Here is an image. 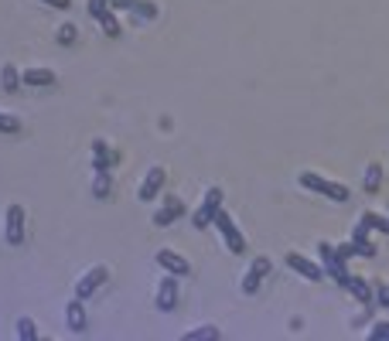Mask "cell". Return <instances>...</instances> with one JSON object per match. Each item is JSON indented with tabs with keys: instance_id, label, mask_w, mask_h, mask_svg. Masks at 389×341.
<instances>
[{
	"instance_id": "8992f818",
	"label": "cell",
	"mask_w": 389,
	"mask_h": 341,
	"mask_svg": "<svg viewBox=\"0 0 389 341\" xmlns=\"http://www.w3.org/2000/svg\"><path fill=\"white\" fill-rule=\"evenodd\" d=\"M283 263L291 266V270H294L297 277H304V280H308V283H321V280L328 277V273H325V266H321V263H314V260H308L304 253H287V256H283Z\"/></svg>"
},
{
	"instance_id": "ffe728a7",
	"label": "cell",
	"mask_w": 389,
	"mask_h": 341,
	"mask_svg": "<svg viewBox=\"0 0 389 341\" xmlns=\"http://www.w3.org/2000/svg\"><path fill=\"white\" fill-rule=\"evenodd\" d=\"M93 198H99V202H106L109 195H113V174L109 170H96V178H93Z\"/></svg>"
},
{
	"instance_id": "4dcf8cb0",
	"label": "cell",
	"mask_w": 389,
	"mask_h": 341,
	"mask_svg": "<svg viewBox=\"0 0 389 341\" xmlns=\"http://www.w3.org/2000/svg\"><path fill=\"white\" fill-rule=\"evenodd\" d=\"M335 249L342 253L345 260H352V256H358V253H355V243H352V239H348V243H342V246H335Z\"/></svg>"
},
{
	"instance_id": "ac0fdd59",
	"label": "cell",
	"mask_w": 389,
	"mask_h": 341,
	"mask_svg": "<svg viewBox=\"0 0 389 341\" xmlns=\"http://www.w3.org/2000/svg\"><path fill=\"white\" fill-rule=\"evenodd\" d=\"M24 82H21V72H17V65L14 62H4L0 65V89L4 93H17Z\"/></svg>"
},
{
	"instance_id": "9a60e30c",
	"label": "cell",
	"mask_w": 389,
	"mask_h": 341,
	"mask_svg": "<svg viewBox=\"0 0 389 341\" xmlns=\"http://www.w3.org/2000/svg\"><path fill=\"white\" fill-rule=\"evenodd\" d=\"M345 290H348V294H352V300H358L362 307H373V304H375V294H373V283H369V280L348 277Z\"/></svg>"
},
{
	"instance_id": "7c38bea8",
	"label": "cell",
	"mask_w": 389,
	"mask_h": 341,
	"mask_svg": "<svg viewBox=\"0 0 389 341\" xmlns=\"http://www.w3.org/2000/svg\"><path fill=\"white\" fill-rule=\"evenodd\" d=\"M154 307L157 310H164V314H171L174 307H178V277H168L157 283V290H154Z\"/></svg>"
},
{
	"instance_id": "7a4b0ae2",
	"label": "cell",
	"mask_w": 389,
	"mask_h": 341,
	"mask_svg": "<svg viewBox=\"0 0 389 341\" xmlns=\"http://www.w3.org/2000/svg\"><path fill=\"white\" fill-rule=\"evenodd\" d=\"M318 263L325 266V273L335 280L338 287H345V283H348V277H352V273H348V260H345L342 253L335 249V243H328V239H321V243H318Z\"/></svg>"
},
{
	"instance_id": "d6986e66",
	"label": "cell",
	"mask_w": 389,
	"mask_h": 341,
	"mask_svg": "<svg viewBox=\"0 0 389 341\" xmlns=\"http://www.w3.org/2000/svg\"><path fill=\"white\" fill-rule=\"evenodd\" d=\"M358 222L369 229V233H383V235H389V215H383V212H373V208H365L362 215H358Z\"/></svg>"
},
{
	"instance_id": "277c9868",
	"label": "cell",
	"mask_w": 389,
	"mask_h": 341,
	"mask_svg": "<svg viewBox=\"0 0 389 341\" xmlns=\"http://www.w3.org/2000/svg\"><path fill=\"white\" fill-rule=\"evenodd\" d=\"M212 225L218 229V235H222V243H226V249H229L233 256H243V253H246V235L239 233V225H236V218H233V215L218 212Z\"/></svg>"
},
{
	"instance_id": "4316f807",
	"label": "cell",
	"mask_w": 389,
	"mask_h": 341,
	"mask_svg": "<svg viewBox=\"0 0 389 341\" xmlns=\"http://www.w3.org/2000/svg\"><path fill=\"white\" fill-rule=\"evenodd\" d=\"M365 341H389V321H379L365 331Z\"/></svg>"
},
{
	"instance_id": "f1b7e54d",
	"label": "cell",
	"mask_w": 389,
	"mask_h": 341,
	"mask_svg": "<svg viewBox=\"0 0 389 341\" xmlns=\"http://www.w3.org/2000/svg\"><path fill=\"white\" fill-rule=\"evenodd\" d=\"M86 11H89L93 21H99V14H106L109 11V0H86Z\"/></svg>"
},
{
	"instance_id": "3957f363",
	"label": "cell",
	"mask_w": 389,
	"mask_h": 341,
	"mask_svg": "<svg viewBox=\"0 0 389 341\" xmlns=\"http://www.w3.org/2000/svg\"><path fill=\"white\" fill-rule=\"evenodd\" d=\"M222 202H226V191L218 185H212L208 191H205V198H202V205L191 212V225L202 233V229H208L212 222H216V215L222 212Z\"/></svg>"
},
{
	"instance_id": "83f0119b",
	"label": "cell",
	"mask_w": 389,
	"mask_h": 341,
	"mask_svg": "<svg viewBox=\"0 0 389 341\" xmlns=\"http://www.w3.org/2000/svg\"><path fill=\"white\" fill-rule=\"evenodd\" d=\"M373 294H375V307L389 310V283H375Z\"/></svg>"
},
{
	"instance_id": "4fadbf2b",
	"label": "cell",
	"mask_w": 389,
	"mask_h": 341,
	"mask_svg": "<svg viewBox=\"0 0 389 341\" xmlns=\"http://www.w3.org/2000/svg\"><path fill=\"white\" fill-rule=\"evenodd\" d=\"M116 164H120V154L103 137H96L93 140V170H113Z\"/></svg>"
},
{
	"instance_id": "5b68a950",
	"label": "cell",
	"mask_w": 389,
	"mask_h": 341,
	"mask_svg": "<svg viewBox=\"0 0 389 341\" xmlns=\"http://www.w3.org/2000/svg\"><path fill=\"white\" fill-rule=\"evenodd\" d=\"M4 243L7 246H24V208L11 202L4 208Z\"/></svg>"
},
{
	"instance_id": "6da1fadb",
	"label": "cell",
	"mask_w": 389,
	"mask_h": 341,
	"mask_svg": "<svg viewBox=\"0 0 389 341\" xmlns=\"http://www.w3.org/2000/svg\"><path fill=\"white\" fill-rule=\"evenodd\" d=\"M297 185L304 188V191H314V195H321V198L338 202V205H345L348 198H352V191H348L345 185L331 181V178H325V174H314V170H300V174H297Z\"/></svg>"
},
{
	"instance_id": "5bb4252c",
	"label": "cell",
	"mask_w": 389,
	"mask_h": 341,
	"mask_svg": "<svg viewBox=\"0 0 389 341\" xmlns=\"http://www.w3.org/2000/svg\"><path fill=\"white\" fill-rule=\"evenodd\" d=\"M21 82H24V86H31V89H48V86H55V82H59V76H55L51 68L31 65V68H24V72H21Z\"/></svg>"
},
{
	"instance_id": "8fae6325",
	"label": "cell",
	"mask_w": 389,
	"mask_h": 341,
	"mask_svg": "<svg viewBox=\"0 0 389 341\" xmlns=\"http://www.w3.org/2000/svg\"><path fill=\"white\" fill-rule=\"evenodd\" d=\"M154 263L164 270V273H171V277H188L191 273V263H188L181 253H174V249H157Z\"/></svg>"
},
{
	"instance_id": "603a6c76",
	"label": "cell",
	"mask_w": 389,
	"mask_h": 341,
	"mask_svg": "<svg viewBox=\"0 0 389 341\" xmlns=\"http://www.w3.org/2000/svg\"><path fill=\"white\" fill-rule=\"evenodd\" d=\"M216 338H222V331L216 325H202V327L185 331V341H216Z\"/></svg>"
},
{
	"instance_id": "484cf974",
	"label": "cell",
	"mask_w": 389,
	"mask_h": 341,
	"mask_svg": "<svg viewBox=\"0 0 389 341\" xmlns=\"http://www.w3.org/2000/svg\"><path fill=\"white\" fill-rule=\"evenodd\" d=\"M0 133H21V120L7 109H0Z\"/></svg>"
},
{
	"instance_id": "e0dca14e",
	"label": "cell",
	"mask_w": 389,
	"mask_h": 341,
	"mask_svg": "<svg viewBox=\"0 0 389 341\" xmlns=\"http://www.w3.org/2000/svg\"><path fill=\"white\" fill-rule=\"evenodd\" d=\"M352 243H355L358 256H365V260H373V256H375V246H373V239H369V229H365L362 222L352 229Z\"/></svg>"
},
{
	"instance_id": "30bf717a",
	"label": "cell",
	"mask_w": 389,
	"mask_h": 341,
	"mask_svg": "<svg viewBox=\"0 0 389 341\" xmlns=\"http://www.w3.org/2000/svg\"><path fill=\"white\" fill-rule=\"evenodd\" d=\"M106 277H109V270H106L103 263H99V266H89V270L79 277V283H76V297H82V300H86V297H93L96 290L106 283Z\"/></svg>"
},
{
	"instance_id": "f546056e",
	"label": "cell",
	"mask_w": 389,
	"mask_h": 341,
	"mask_svg": "<svg viewBox=\"0 0 389 341\" xmlns=\"http://www.w3.org/2000/svg\"><path fill=\"white\" fill-rule=\"evenodd\" d=\"M38 4H45L51 11H69V7H72V0H38Z\"/></svg>"
},
{
	"instance_id": "cb8c5ba5",
	"label": "cell",
	"mask_w": 389,
	"mask_h": 341,
	"mask_svg": "<svg viewBox=\"0 0 389 341\" xmlns=\"http://www.w3.org/2000/svg\"><path fill=\"white\" fill-rule=\"evenodd\" d=\"M17 338L21 341H38V325L31 317H17Z\"/></svg>"
},
{
	"instance_id": "2e32d148",
	"label": "cell",
	"mask_w": 389,
	"mask_h": 341,
	"mask_svg": "<svg viewBox=\"0 0 389 341\" xmlns=\"http://www.w3.org/2000/svg\"><path fill=\"white\" fill-rule=\"evenodd\" d=\"M65 325H69V331H76V335H82L86 331V307H82V297H72L69 304H65Z\"/></svg>"
},
{
	"instance_id": "9c48e42d",
	"label": "cell",
	"mask_w": 389,
	"mask_h": 341,
	"mask_svg": "<svg viewBox=\"0 0 389 341\" xmlns=\"http://www.w3.org/2000/svg\"><path fill=\"white\" fill-rule=\"evenodd\" d=\"M185 212H188L185 202H181V198H174V195H168V198H164V205H161V208H154L151 222H154L157 229H168V225H174V222L185 215Z\"/></svg>"
},
{
	"instance_id": "52a82bcc",
	"label": "cell",
	"mask_w": 389,
	"mask_h": 341,
	"mask_svg": "<svg viewBox=\"0 0 389 341\" xmlns=\"http://www.w3.org/2000/svg\"><path fill=\"white\" fill-rule=\"evenodd\" d=\"M164 181H168V170H164V164H154V168L143 174L141 188H137V198H141V202H154L157 195L164 191Z\"/></svg>"
},
{
	"instance_id": "d4e9b609",
	"label": "cell",
	"mask_w": 389,
	"mask_h": 341,
	"mask_svg": "<svg viewBox=\"0 0 389 341\" xmlns=\"http://www.w3.org/2000/svg\"><path fill=\"white\" fill-rule=\"evenodd\" d=\"M76 38H79V28L72 21H69V24H59V31H55V41H59V45H72Z\"/></svg>"
},
{
	"instance_id": "44dd1931",
	"label": "cell",
	"mask_w": 389,
	"mask_h": 341,
	"mask_svg": "<svg viewBox=\"0 0 389 341\" xmlns=\"http://www.w3.org/2000/svg\"><path fill=\"white\" fill-rule=\"evenodd\" d=\"M379 185H383V168L379 164H365V170H362V188L365 191H379Z\"/></svg>"
},
{
	"instance_id": "7402d4cb",
	"label": "cell",
	"mask_w": 389,
	"mask_h": 341,
	"mask_svg": "<svg viewBox=\"0 0 389 341\" xmlns=\"http://www.w3.org/2000/svg\"><path fill=\"white\" fill-rule=\"evenodd\" d=\"M99 28H103V34H106V38H120V31H123V28H120V17H116V11H113V7H109L106 14H99Z\"/></svg>"
},
{
	"instance_id": "ba28073f",
	"label": "cell",
	"mask_w": 389,
	"mask_h": 341,
	"mask_svg": "<svg viewBox=\"0 0 389 341\" xmlns=\"http://www.w3.org/2000/svg\"><path fill=\"white\" fill-rule=\"evenodd\" d=\"M270 270H273V263H270L266 256H256V260L249 263L246 277H243V294H246V297L260 294V283H263V280L270 277Z\"/></svg>"
}]
</instances>
